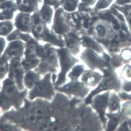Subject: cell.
<instances>
[{
	"label": "cell",
	"instance_id": "d6986e66",
	"mask_svg": "<svg viewBox=\"0 0 131 131\" xmlns=\"http://www.w3.org/2000/svg\"><path fill=\"white\" fill-rule=\"evenodd\" d=\"M82 45L87 49L94 50L98 53H100L103 52L102 48L98 44L88 38H84L82 42Z\"/></svg>",
	"mask_w": 131,
	"mask_h": 131
},
{
	"label": "cell",
	"instance_id": "5b68a950",
	"mask_svg": "<svg viewBox=\"0 0 131 131\" xmlns=\"http://www.w3.org/2000/svg\"><path fill=\"white\" fill-rule=\"evenodd\" d=\"M59 61V71L57 74L54 82L55 87L60 86L67 82V75L75 65L80 62L67 49L62 48L57 50Z\"/></svg>",
	"mask_w": 131,
	"mask_h": 131
},
{
	"label": "cell",
	"instance_id": "30bf717a",
	"mask_svg": "<svg viewBox=\"0 0 131 131\" xmlns=\"http://www.w3.org/2000/svg\"><path fill=\"white\" fill-rule=\"evenodd\" d=\"M24 72L25 71L20 62V59H14L11 62L9 77L14 80L16 82L18 89L20 91L24 90Z\"/></svg>",
	"mask_w": 131,
	"mask_h": 131
},
{
	"label": "cell",
	"instance_id": "d6a6232c",
	"mask_svg": "<svg viewBox=\"0 0 131 131\" xmlns=\"http://www.w3.org/2000/svg\"><path fill=\"white\" fill-rule=\"evenodd\" d=\"M40 22V20L39 18H37L34 21V23L35 24H38Z\"/></svg>",
	"mask_w": 131,
	"mask_h": 131
},
{
	"label": "cell",
	"instance_id": "3957f363",
	"mask_svg": "<svg viewBox=\"0 0 131 131\" xmlns=\"http://www.w3.org/2000/svg\"><path fill=\"white\" fill-rule=\"evenodd\" d=\"M79 116L77 130H104L100 118L90 105H86L84 102Z\"/></svg>",
	"mask_w": 131,
	"mask_h": 131
},
{
	"label": "cell",
	"instance_id": "8fae6325",
	"mask_svg": "<svg viewBox=\"0 0 131 131\" xmlns=\"http://www.w3.org/2000/svg\"><path fill=\"white\" fill-rule=\"evenodd\" d=\"M103 77V74L97 70H85L80 77L81 80L87 86L94 88L99 83Z\"/></svg>",
	"mask_w": 131,
	"mask_h": 131
},
{
	"label": "cell",
	"instance_id": "d4e9b609",
	"mask_svg": "<svg viewBox=\"0 0 131 131\" xmlns=\"http://www.w3.org/2000/svg\"><path fill=\"white\" fill-rule=\"evenodd\" d=\"M51 9L48 7L44 8L43 11V16L45 19L46 20H48L49 19L50 15H51Z\"/></svg>",
	"mask_w": 131,
	"mask_h": 131
},
{
	"label": "cell",
	"instance_id": "9a60e30c",
	"mask_svg": "<svg viewBox=\"0 0 131 131\" xmlns=\"http://www.w3.org/2000/svg\"><path fill=\"white\" fill-rule=\"evenodd\" d=\"M23 52V46L22 44L20 43H14L8 47L5 53V56L3 58L6 60L11 58L20 59L22 57Z\"/></svg>",
	"mask_w": 131,
	"mask_h": 131
},
{
	"label": "cell",
	"instance_id": "f35d334b",
	"mask_svg": "<svg viewBox=\"0 0 131 131\" xmlns=\"http://www.w3.org/2000/svg\"><path fill=\"white\" fill-rule=\"evenodd\" d=\"M129 24H130L131 25V19L130 20H129Z\"/></svg>",
	"mask_w": 131,
	"mask_h": 131
},
{
	"label": "cell",
	"instance_id": "8992f818",
	"mask_svg": "<svg viewBox=\"0 0 131 131\" xmlns=\"http://www.w3.org/2000/svg\"><path fill=\"white\" fill-rule=\"evenodd\" d=\"M92 50L87 49L81 54L80 59L89 69L102 70L110 65L111 57L105 53L102 56Z\"/></svg>",
	"mask_w": 131,
	"mask_h": 131
},
{
	"label": "cell",
	"instance_id": "277c9868",
	"mask_svg": "<svg viewBox=\"0 0 131 131\" xmlns=\"http://www.w3.org/2000/svg\"><path fill=\"white\" fill-rule=\"evenodd\" d=\"M57 93L52 80V74L48 73L43 75L41 80L28 93V99L32 100L41 98L51 101Z\"/></svg>",
	"mask_w": 131,
	"mask_h": 131
},
{
	"label": "cell",
	"instance_id": "d590c367",
	"mask_svg": "<svg viewBox=\"0 0 131 131\" xmlns=\"http://www.w3.org/2000/svg\"><path fill=\"white\" fill-rule=\"evenodd\" d=\"M42 28L41 27H38V28H37V31H38V32H40L41 31Z\"/></svg>",
	"mask_w": 131,
	"mask_h": 131
},
{
	"label": "cell",
	"instance_id": "f1b7e54d",
	"mask_svg": "<svg viewBox=\"0 0 131 131\" xmlns=\"http://www.w3.org/2000/svg\"><path fill=\"white\" fill-rule=\"evenodd\" d=\"M120 37L122 39V40L123 41H125L126 40V37L125 36V34L123 33V32L122 31L120 32Z\"/></svg>",
	"mask_w": 131,
	"mask_h": 131
},
{
	"label": "cell",
	"instance_id": "9c48e42d",
	"mask_svg": "<svg viewBox=\"0 0 131 131\" xmlns=\"http://www.w3.org/2000/svg\"><path fill=\"white\" fill-rule=\"evenodd\" d=\"M24 103L25 107L39 117H51L52 112L51 101L41 98H36L32 100L25 99Z\"/></svg>",
	"mask_w": 131,
	"mask_h": 131
},
{
	"label": "cell",
	"instance_id": "2e32d148",
	"mask_svg": "<svg viewBox=\"0 0 131 131\" xmlns=\"http://www.w3.org/2000/svg\"><path fill=\"white\" fill-rule=\"evenodd\" d=\"M121 100L116 92H110L107 108L108 112L115 113L120 111L121 107Z\"/></svg>",
	"mask_w": 131,
	"mask_h": 131
},
{
	"label": "cell",
	"instance_id": "ba28073f",
	"mask_svg": "<svg viewBox=\"0 0 131 131\" xmlns=\"http://www.w3.org/2000/svg\"><path fill=\"white\" fill-rule=\"evenodd\" d=\"M110 92L106 91L96 95L93 97L90 104L100 118L104 130L107 120L106 114Z\"/></svg>",
	"mask_w": 131,
	"mask_h": 131
},
{
	"label": "cell",
	"instance_id": "7a4b0ae2",
	"mask_svg": "<svg viewBox=\"0 0 131 131\" xmlns=\"http://www.w3.org/2000/svg\"><path fill=\"white\" fill-rule=\"evenodd\" d=\"M28 93L27 89L19 92L13 81L7 79L4 82L3 90L0 93V107L5 110L12 105L18 108L25 102Z\"/></svg>",
	"mask_w": 131,
	"mask_h": 131
},
{
	"label": "cell",
	"instance_id": "4dcf8cb0",
	"mask_svg": "<svg viewBox=\"0 0 131 131\" xmlns=\"http://www.w3.org/2000/svg\"><path fill=\"white\" fill-rule=\"evenodd\" d=\"M128 123L129 130L131 131V118H128Z\"/></svg>",
	"mask_w": 131,
	"mask_h": 131
},
{
	"label": "cell",
	"instance_id": "cb8c5ba5",
	"mask_svg": "<svg viewBox=\"0 0 131 131\" xmlns=\"http://www.w3.org/2000/svg\"><path fill=\"white\" fill-rule=\"evenodd\" d=\"M68 2H66L64 7L67 10L71 11L73 10L75 7V5L77 3V0H69Z\"/></svg>",
	"mask_w": 131,
	"mask_h": 131
},
{
	"label": "cell",
	"instance_id": "52a82bcc",
	"mask_svg": "<svg viewBox=\"0 0 131 131\" xmlns=\"http://www.w3.org/2000/svg\"><path fill=\"white\" fill-rule=\"evenodd\" d=\"M56 91L65 94L69 98L84 100L91 88L79 80H72L62 86L55 87Z\"/></svg>",
	"mask_w": 131,
	"mask_h": 131
},
{
	"label": "cell",
	"instance_id": "4fadbf2b",
	"mask_svg": "<svg viewBox=\"0 0 131 131\" xmlns=\"http://www.w3.org/2000/svg\"><path fill=\"white\" fill-rule=\"evenodd\" d=\"M120 77L123 82L122 91L126 92L131 91V64L124 65L121 72Z\"/></svg>",
	"mask_w": 131,
	"mask_h": 131
},
{
	"label": "cell",
	"instance_id": "1f68e13d",
	"mask_svg": "<svg viewBox=\"0 0 131 131\" xmlns=\"http://www.w3.org/2000/svg\"><path fill=\"white\" fill-rule=\"evenodd\" d=\"M119 28L120 26L118 24H115V25L114 26V29H116V30H118V29H119Z\"/></svg>",
	"mask_w": 131,
	"mask_h": 131
},
{
	"label": "cell",
	"instance_id": "ffe728a7",
	"mask_svg": "<svg viewBox=\"0 0 131 131\" xmlns=\"http://www.w3.org/2000/svg\"><path fill=\"white\" fill-rule=\"evenodd\" d=\"M120 111L123 115L128 118H131V101H126L121 107Z\"/></svg>",
	"mask_w": 131,
	"mask_h": 131
},
{
	"label": "cell",
	"instance_id": "83f0119b",
	"mask_svg": "<svg viewBox=\"0 0 131 131\" xmlns=\"http://www.w3.org/2000/svg\"><path fill=\"white\" fill-rule=\"evenodd\" d=\"M4 46V42L2 40H0V54L1 53L3 50Z\"/></svg>",
	"mask_w": 131,
	"mask_h": 131
},
{
	"label": "cell",
	"instance_id": "ac0fdd59",
	"mask_svg": "<svg viewBox=\"0 0 131 131\" xmlns=\"http://www.w3.org/2000/svg\"><path fill=\"white\" fill-rule=\"evenodd\" d=\"M40 59L38 58L25 59L21 62V64L25 72L34 70L38 66Z\"/></svg>",
	"mask_w": 131,
	"mask_h": 131
},
{
	"label": "cell",
	"instance_id": "44dd1931",
	"mask_svg": "<svg viewBox=\"0 0 131 131\" xmlns=\"http://www.w3.org/2000/svg\"><path fill=\"white\" fill-rule=\"evenodd\" d=\"M8 70V64L4 58L0 59V79H3Z\"/></svg>",
	"mask_w": 131,
	"mask_h": 131
},
{
	"label": "cell",
	"instance_id": "7402d4cb",
	"mask_svg": "<svg viewBox=\"0 0 131 131\" xmlns=\"http://www.w3.org/2000/svg\"><path fill=\"white\" fill-rule=\"evenodd\" d=\"M117 95L121 101H131V94H128V92L124 91H120L117 92Z\"/></svg>",
	"mask_w": 131,
	"mask_h": 131
},
{
	"label": "cell",
	"instance_id": "ab89813d",
	"mask_svg": "<svg viewBox=\"0 0 131 131\" xmlns=\"http://www.w3.org/2000/svg\"><path fill=\"white\" fill-rule=\"evenodd\" d=\"M130 15H131V14H130Z\"/></svg>",
	"mask_w": 131,
	"mask_h": 131
},
{
	"label": "cell",
	"instance_id": "4316f807",
	"mask_svg": "<svg viewBox=\"0 0 131 131\" xmlns=\"http://www.w3.org/2000/svg\"><path fill=\"white\" fill-rule=\"evenodd\" d=\"M106 5H107V2L105 1H103L99 4L98 7L99 8H104L106 6Z\"/></svg>",
	"mask_w": 131,
	"mask_h": 131
},
{
	"label": "cell",
	"instance_id": "7c38bea8",
	"mask_svg": "<svg viewBox=\"0 0 131 131\" xmlns=\"http://www.w3.org/2000/svg\"><path fill=\"white\" fill-rule=\"evenodd\" d=\"M107 124L105 126V131H116L119 125L128 117H126L122 114L120 110L115 113H107Z\"/></svg>",
	"mask_w": 131,
	"mask_h": 131
},
{
	"label": "cell",
	"instance_id": "74e56055",
	"mask_svg": "<svg viewBox=\"0 0 131 131\" xmlns=\"http://www.w3.org/2000/svg\"><path fill=\"white\" fill-rule=\"evenodd\" d=\"M83 1H84V2H86V3H90L91 0H83Z\"/></svg>",
	"mask_w": 131,
	"mask_h": 131
},
{
	"label": "cell",
	"instance_id": "603a6c76",
	"mask_svg": "<svg viewBox=\"0 0 131 131\" xmlns=\"http://www.w3.org/2000/svg\"><path fill=\"white\" fill-rule=\"evenodd\" d=\"M128 118H127L123 121L119 125L116 131H130L128 123Z\"/></svg>",
	"mask_w": 131,
	"mask_h": 131
},
{
	"label": "cell",
	"instance_id": "5bb4252c",
	"mask_svg": "<svg viewBox=\"0 0 131 131\" xmlns=\"http://www.w3.org/2000/svg\"><path fill=\"white\" fill-rule=\"evenodd\" d=\"M26 73L24 79V86L27 89L31 90L41 80L42 76L34 70L29 71Z\"/></svg>",
	"mask_w": 131,
	"mask_h": 131
},
{
	"label": "cell",
	"instance_id": "484cf974",
	"mask_svg": "<svg viewBox=\"0 0 131 131\" xmlns=\"http://www.w3.org/2000/svg\"><path fill=\"white\" fill-rule=\"evenodd\" d=\"M97 30L100 36L102 37L104 36L105 34V31L104 27L102 26V25H99L97 27Z\"/></svg>",
	"mask_w": 131,
	"mask_h": 131
},
{
	"label": "cell",
	"instance_id": "836d02e7",
	"mask_svg": "<svg viewBox=\"0 0 131 131\" xmlns=\"http://www.w3.org/2000/svg\"><path fill=\"white\" fill-rule=\"evenodd\" d=\"M118 18L121 20H122V21H123L124 20V18H123V16L122 15H119L118 16Z\"/></svg>",
	"mask_w": 131,
	"mask_h": 131
},
{
	"label": "cell",
	"instance_id": "e0dca14e",
	"mask_svg": "<svg viewBox=\"0 0 131 131\" xmlns=\"http://www.w3.org/2000/svg\"><path fill=\"white\" fill-rule=\"evenodd\" d=\"M85 70L84 64L77 63L69 72L67 78H69L70 80H79Z\"/></svg>",
	"mask_w": 131,
	"mask_h": 131
},
{
	"label": "cell",
	"instance_id": "8d00e7d4",
	"mask_svg": "<svg viewBox=\"0 0 131 131\" xmlns=\"http://www.w3.org/2000/svg\"><path fill=\"white\" fill-rule=\"evenodd\" d=\"M122 28L124 30H126V27L125 26V25H123L122 27Z\"/></svg>",
	"mask_w": 131,
	"mask_h": 131
},
{
	"label": "cell",
	"instance_id": "6da1fadb",
	"mask_svg": "<svg viewBox=\"0 0 131 131\" xmlns=\"http://www.w3.org/2000/svg\"><path fill=\"white\" fill-rule=\"evenodd\" d=\"M103 77L96 87L91 90L84 99L86 105H90L93 96L106 91H114L118 92L122 91V83L118 77L116 69L109 65L101 71Z\"/></svg>",
	"mask_w": 131,
	"mask_h": 131
},
{
	"label": "cell",
	"instance_id": "f546056e",
	"mask_svg": "<svg viewBox=\"0 0 131 131\" xmlns=\"http://www.w3.org/2000/svg\"><path fill=\"white\" fill-rule=\"evenodd\" d=\"M130 1V0H118L117 2L119 3L123 4L126 3H128Z\"/></svg>",
	"mask_w": 131,
	"mask_h": 131
},
{
	"label": "cell",
	"instance_id": "e575fe53",
	"mask_svg": "<svg viewBox=\"0 0 131 131\" xmlns=\"http://www.w3.org/2000/svg\"><path fill=\"white\" fill-rule=\"evenodd\" d=\"M112 12H113V13L114 14V15H117V11L116 10H115V9H113H113H112Z\"/></svg>",
	"mask_w": 131,
	"mask_h": 131
}]
</instances>
